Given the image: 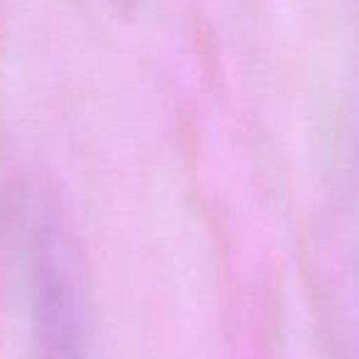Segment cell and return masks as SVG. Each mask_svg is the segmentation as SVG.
Wrapping results in <instances>:
<instances>
[{"instance_id":"obj_2","label":"cell","mask_w":359,"mask_h":359,"mask_svg":"<svg viewBox=\"0 0 359 359\" xmlns=\"http://www.w3.org/2000/svg\"><path fill=\"white\" fill-rule=\"evenodd\" d=\"M111 3H114V6H118V8H123L126 3H130V0H111Z\"/></svg>"},{"instance_id":"obj_1","label":"cell","mask_w":359,"mask_h":359,"mask_svg":"<svg viewBox=\"0 0 359 359\" xmlns=\"http://www.w3.org/2000/svg\"><path fill=\"white\" fill-rule=\"evenodd\" d=\"M30 359H99L91 271L57 190L42 177L13 192Z\"/></svg>"}]
</instances>
